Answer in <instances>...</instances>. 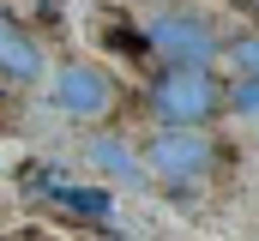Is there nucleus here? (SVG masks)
Instances as JSON below:
<instances>
[{
  "label": "nucleus",
  "mask_w": 259,
  "mask_h": 241,
  "mask_svg": "<svg viewBox=\"0 0 259 241\" xmlns=\"http://www.w3.org/2000/svg\"><path fill=\"white\" fill-rule=\"evenodd\" d=\"M145 109H151V120H163V127L205 133V120L223 115V78L211 66H163L145 85Z\"/></svg>",
  "instance_id": "nucleus-1"
},
{
  "label": "nucleus",
  "mask_w": 259,
  "mask_h": 241,
  "mask_svg": "<svg viewBox=\"0 0 259 241\" xmlns=\"http://www.w3.org/2000/svg\"><path fill=\"white\" fill-rule=\"evenodd\" d=\"M49 97H55V109L72 120H97L115 109V78L103 72V66H91V60H66L49 72Z\"/></svg>",
  "instance_id": "nucleus-4"
},
{
  "label": "nucleus",
  "mask_w": 259,
  "mask_h": 241,
  "mask_svg": "<svg viewBox=\"0 0 259 241\" xmlns=\"http://www.w3.org/2000/svg\"><path fill=\"white\" fill-rule=\"evenodd\" d=\"M223 60H229V72H235V78H247V85H259V30H247V36H235V43L223 49Z\"/></svg>",
  "instance_id": "nucleus-8"
},
{
  "label": "nucleus",
  "mask_w": 259,
  "mask_h": 241,
  "mask_svg": "<svg viewBox=\"0 0 259 241\" xmlns=\"http://www.w3.org/2000/svg\"><path fill=\"white\" fill-rule=\"evenodd\" d=\"M42 187L61 199L66 211H84V217H109V193H97V187H66V181H49V175H42Z\"/></svg>",
  "instance_id": "nucleus-7"
},
{
  "label": "nucleus",
  "mask_w": 259,
  "mask_h": 241,
  "mask_svg": "<svg viewBox=\"0 0 259 241\" xmlns=\"http://www.w3.org/2000/svg\"><path fill=\"white\" fill-rule=\"evenodd\" d=\"M0 78H6V85H36V78H49L42 43L30 36V24H24L12 6H0Z\"/></svg>",
  "instance_id": "nucleus-5"
},
{
  "label": "nucleus",
  "mask_w": 259,
  "mask_h": 241,
  "mask_svg": "<svg viewBox=\"0 0 259 241\" xmlns=\"http://www.w3.org/2000/svg\"><path fill=\"white\" fill-rule=\"evenodd\" d=\"M84 163H91L97 175L109 181V187H121V193H139V187H151V181H145V163H139V151H133L121 133H97V139L84 145Z\"/></svg>",
  "instance_id": "nucleus-6"
},
{
  "label": "nucleus",
  "mask_w": 259,
  "mask_h": 241,
  "mask_svg": "<svg viewBox=\"0 0 259 241\" xmlns=\"http://www.w3.org/2000/svg\"><path fill=\"white\" fill-rule=\"evenodd\" d=\"M253 6H259V0H253Z\"/></svg>",
  "instance_id": "nucleus-10"
},
{
  "label": "nucleus",
  "mask_w": 259,
  "mask_h": 241,
  "mask_svg": "<svg viewBox=\"0 0 259 241\" xmlns=\"http://www.w3.org/2000/svg\"><path fill=\"white\" fill-rule=\"evenodd\" d=\"M223 109H241V115H253V120H259V85H247V78L223 85Z\"/></svg>",
  "instance_id": "nucleus-9"
},
{
  "label": "nucleus",
  "mask_w": 259,
  "mask_h": 241,
  "mask_svg": "<svg viewBox=\"0 0 259 241\" xmlns=\"http://www.w3.org/2000/svg\"><path fill=\"white\" fill-rule=\"evenodd\" d=\"M145 43L163 55V66H211V55H217L211 18H199L187 6H163V12L145 24Z\"/></svg>",
  "instance_id": "nucleus-3"
},
{
  "label": "nucleus",
  "mask_w": 259,
  "mask_h": 241,
  "mask_svg": "<svg viewBox=\"0 0 259 241\" xmlns=\"http://www.w3.org/2000/svg\"><path fill=\"white\" fill-rule=\"evenodd\" d=\"M217 139L211 133H187V127H157L151 139H145V151H139V163H145V181H157V187H169V193H187L199 181L217 175Z\"/></svg>",
  "instance_id": "nucleus-2"
}]
</instances>
